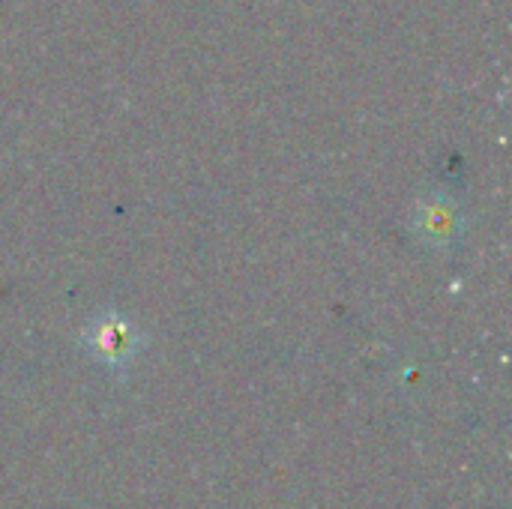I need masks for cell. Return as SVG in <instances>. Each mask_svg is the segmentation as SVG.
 Listing matches in <instances>:
<instances>
[{"label":"cell","mask_w":512,"mask_h":509,"mask_svg":"<svg viewBox=\"0 0 512 509\" xmlns=\"http://www.w3.org/2000/svg\"><path fill=\"white\" fill-rule=\"evenodd\" d=\"M84 342L96 351V357L105 363V366H126L132 357H135V330L132 324L120 321V318H96L84 336Z\"/></svg>","instance_id":"obj_1"}]
</instances>
